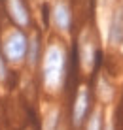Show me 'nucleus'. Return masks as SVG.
I'll use <instances>...</instances> for the list:
<instances>
[{
  "instance_id": "obj_8",
  "label": "nucleus",
  "mask_w": 123,
  "mask_h": 130,
  "mask_svg": "<svg viewBox=\"0 0 123 130\" xmlns=\"http://www.w3.org/2000/svg\"><path fill=\"white\" fill-rule=\"evenodd\" d=\"M106 43L112 47L123 45V4H117L110 13L106 26Z\"/></svg>"
},
{
  "instance_id": "obj_1",
  "label": "nucleus",
  "mask_w": 123,
  "mask_h": 130,
  "mask_svg": "<svg viewBox=\"0 0 123 130\" xmlns=\"http://www.w3.org/2000/svg\"><path fill=\"white\" fill-rule=\"evenodd\" d=\"M66 72H68V47L63 38L51 36L44 43L42 60L38 66L40 87L47 98H55L65 91Z\"/></svg>"
},
{
  "instance_id": "obj_4",
  "label": "nucleus",
  "mask_w": 123,
  "mask_h": 130,
  "mask_svg": "<svg viewBox=\"0 0 123 130\" xmlns=\"http://www.w3.org/2000/svg\"><path fill=\"white\" fill-rule=\"evenodd\" d=\"M4 15L10 19V25L30 30L34 28V15L29 0H2Z\"/></svg>"
},
{
  "instance_id": "obj_3",
  "label": "nucleus",
  "mask_w": 123,
  "mask_h": 130,
  "mask_svg": "<svg viewBox=\"0 0 123 130\" xmlns=\"http://www.w3.org/2000/svg\"><path fill=\"white\" fill-rule=\"evenodd\" d=\"M47 21L53 34L59 38H68L74 28V10L70 0H51L47 10Z\"/></svg>"
},
{
  "instance_id": "obj_11",
  "label": "nucleus",
  "mask_w": 123,
  "mask_h": 130,
  "mask_svg": "<svg viewBox=\"0 0 123 130\" xmlns=\"http://www.w3.org/2000/svg\"><path fill=\"white\" fill-rule=\"evenodd\" d=\"M104 121H106V115H104V106H95V107H91V111H89V115H87V119H85V123H83V130H102L104 126Z\"/></svg>"
},
{
  "instance_id": "obj_7",
  "label": "nucleus",
  "mask_w": 123,
  "mask_h": 130,
  "mask_svg": "<svg viewBox=\"0 0 123 130\" xmlns=\"http://www.w3.org/2000/svg\"><path fill=\"white\" fill-rule=\"evenodd\" d=\"M44 36L38 28H30L29 30V47H27V55H25V64H23V70L27 74H36L40 66V60H42V53H44Z\"/></svg>"
},
{
  "instance_id": "obj_5",
  "label": "nucleus",
  "mask_w": 123,
  "mask_h": 130,
  "mask_svg": "<svg viewBox=\"0 0 123 130\" xmlns=\"http://www.w3.org/2000/svg\"><path fill=\"white\" fill-rule=\"evenodd\" d=\"M78 59L80 66L85 74H89L95 68L97 62V40L89 28H83L78 36Z\"/></svg>"
},
{
  "instance_id": "obj_9",
  "label": "nucleus",
  "mask_w": 123,
  "mask_h": 130,
  "mask_svg": "<svg viewBox=\"0 0 123 130\" xmlns=\"http://www.w3.org/2000/svg\"><path fill=\"white\" fill-rule=\"evenodd\" d=\"M63 126V113L61 106L57 102H47L42 109V121H40V130H61Z\"/></svg>"
},
{
  "instance_id": "obj_13",
  "label": "nucleus",
  "mask_w": 123,
  "mask_h": 130,
  "mask_svg": "<svg viewBox=\"0 0 123 130\" xmlns=\"http://www.w3.org/2000/svg\"><path fill=\"white\" fill-rule=\"evenodd\" d=\"M102 130H116V123H114V119H112V117H108L106 121H104Z\"/></svg>"
},
{
  "instance_id": "obj_12",
  "label": "nucleus",
  "mask_w": 123,
  "mask_h": 130,
  "mask_svg": "<svg viewBox=\"0 0 123 130\" xmlns=\"http://www.w3.org/2000/svg\"><path fill=\"white\" fill-rule=\"evenodd\" d=\"M11 66L10 62L6 60V57L2 55V51H0V89H6L8 83H10V77H11Z\"/></svg>"
},
{
  "instance_id": "obj_2",
  "label": "nucleus",
  "mask_w": 123,
  "mask_h": 130,
  "mask_svg": "<svg viewBox=\"0 0 123 130\" xmlns=\"http://www.w3.org/2000/svg\"><path fill=\"white\" fill-rule=\"evenodd\" d=\"M29 47V30L6 25L0 30V51L13 70H21Z\"/></svg>"
},
{
  "instance_id": "obj_15",
  "label": "nucleus",
  "mask_w": 123,
  "mask_h": 130,
  "mask_svg": "<svg viewBox=\"0 0 123 130\" xmlns=\"http://www.w3.org/2000/svg\"><path fill=\"white\" fill-rule=\"evenodd\" d=\"M8 130H11V128H8Z\"/></svg>"
},
{
  "instance_id": "obj_6",
  "label": "nucleus",
  "mask_w": 123,
  "mask_h": 130,
  "mask_svg": "<svg viewBox=\"0 0 123 130\" xmlns=\"http://www.w3.org/2000/svg\"><path fill=\"white\" fill-rule=\"evenodd\" d=\"M91 111V91L87 85H80L76 91L74 102H72V111H70V124L74 130H80L83 126Z\"/></svg>"
},
{
  "instance_id": "obj_10",
  "label": "nucleus",
  "mask_w": 123,
  "mask_h": 130,
  "mask_svg": "<svg viewBox=\"0 0 123 130\" xmlns=\"http://www.w3.org/2000/svg\"><path fill=\"white\" fill-rule=\"evenodd\" d=\"M95 92H97V98L101 102V106H110L114 102V96H116V87L110 79L104 74H101L97 77V85H95Z\"/></svg>"
},
{
  "instance_id": "obj_14",
  "label": "nucleus",
  "mask_w": 123,
  "mask_h": 130,
  "mask_svg": "<svg viewBox=\"0 0 123 130\" xmlns=\"http://www.w3.org/2000/svg\"><path fill=\"white\" fill-rule=\"evenodd\" d=\"M23 130H34L32 126H25V128H23Z\"/></svg>"
}]
</instances>
